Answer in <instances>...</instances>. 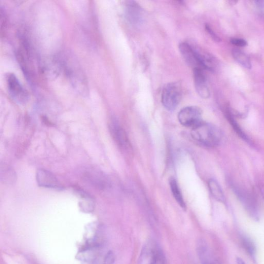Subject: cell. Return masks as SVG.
<instances>
[{
  "label": "cell",
  "mask_w": 264,
  "mask_h": 264,
  "mask_svg": "<svg viewBox=\"0 0 264 264\" xmlns=\"http://www.w3.org/2000/svg\"><path fill=\"white\" fill-rule=\"evenodd\" d=\"M1 180L5 184H10L16 180L17 176L13 169L9 165L1 163L0 167Z\"/></svg>",
  "instance_id": "cell-15"
},
{
  "label": "cell",
  "mask_w": 264,
  "mask_h": 264,
  "mask_svg": "<svg viewBox=\"0 0 264 264\" xmlns=\"http://www.w3.org/2000/svg\"><path fill=\"white\" fill-rule=\"evenodd\" d=\"M204 70L200 68L193 69L194 80L195 88L199 95L202 98L207 99L210 96V91Z\"/></svg>",
  "instance_id": "cell-10"
},
{
  "label": "cell",
  "mask_w": 264,
  "mask_h": 264,
  "mask_svg": "<svg viewBox=\"0 0 264 264\" xmlns=\"http://www.w3.org/2000/svg\"><path fill=\"white\" fill-rule=\"evenodd\" d=\"M115 256L112 252H108L104 260V264H114Z\"/></svg>",
  "instance_id": "cell-23"
},
{
  "label": "cell",
  "mask_w": 264,
  "mask_h": 264,
  "mask_svg": "<svg viewBox=\"0 0 264 264\" xmlns=\"http://www.w3.org/2000/svg\"><path fill=\"white\" fill-rule=\"evenodd\" d=\"M84 178L95 188L103 190L108 186V182L105 177L101 173L94 169L87 171L84 175Z\"/></svg>",
  "instance_id": "cell-14"
},
{
  "label": "cell",
  "mask_w": 264,
  "mask_h": 264,
  "mask_svg": "<svg viewBox=\"0 0 264 264\" xmlns=\"http://www.w3.org/2000/svg\"><path fill=\"white\" fill-rule=\"evenodd\" d=\"M242 241L246 251L251 255L254 256L256 253V246L253 241L249 238L244 236L242 238Z\"/></svg>",
  "instance_id": "cell-21"
},
{
  "label": "cell",
  "mask_w": 264,
  "mask_h": 264,
  "mask_svg": "<svg viewBox=\"0 0 264 264\" xmlns=\"http://www.w3.org/2000/svg\"><path fill=\"white\" fill-rule=\"evenodd\" d=\"M202 115L203 112L201 108L196 106H190L183 108L179 113L178 117L182 126L193 129L204 122Z\"/></svg>",
  "instance_id": "cell-6"
},
{
  "label": "cell",
  "mask_w": 264,
  "mask_h": 264,
  "mask_svg": "<svg viewBox=\"0 0 264 264\" xmlns=\"http://www.w3.org/2000/svg\"><path fill=\"white\" fill-rule=\"evenodd\" d=\"M179 50L186 63L193 69H203L200 65L194 45L187 42H182L179 44Z\"/></svg>",
  "instance_id": "cell-11"
},
{
  "label": "cell",
  "mask_w": 264,
  "mask_h": 264,
  "mask_svg": "<svg viewBox=\"0 0 264 264\" xmlns=\"http://www.w3.org/2000/svg\"><path fill=\"white\" fill-rule=\"evenodd\" d=\"M231 42L233 44L240 46V47H244V46H246L247 45V41L241 38L232 39L231 40Z\"/></svg>",
  "instance_id": "cell-24"
},
{
  "label": "cell",
  "mask_w": 264,
  "mask_h": 264,
  "mask_svg": "<svg viewBox=\"0 0 264 264\" xmlns=\"http://www.w3.org/2000/svg\"><path fill=\"white\" fill-rule=\"evenodd\" d=\"M237 262L238 264H246L245 262L240 258H238L237 259Z\"/></svg>",
  "instance_id": "cell-26"
},
{
  "label": "cell",
  "mask_w": 264,
  "mask_h": 264,
  "mask_svg": "<svg viewBox=\"0 0 264 264\" xmlns=\"http://www.w3.org/2000/svg\"><path fill=\"white\" fill-rule=\"evenodd\" d=\"M8 94L11 99L19 104H24L28 100V94L17 76L13 73H8L6 77Z\"/></svg>",
  "instance_id": "cell-5"
},
{
  "label": "cell",
  "mask_w": 264,
  "mask_h": 264,
  "mask_svg": "<svg viewBox=\"0 0 264 264\" xmlns=\"http://www.w3.org/2000/svg\"><path fill=\"white\" fill-rule=\"evenodd\" d=\"M226 115L229 122L231 124L233 129H234L237 134L245 142L250 143V139L249 137L246 135L243 129L241 128L239 123L235 119L234 113L229 109L227 108L226 111Z\"/></svg>",
  "instance_id": "cell-16"
},
{
  "label": "cell",
  "mask_w": 264,
  "mask_h": 264,
  "mask_svg": "<svg viewBox=\"0 0 264 264\" xmlns=\"http://www.w3.org/2000/svg\"><path fill=\"white\" fill-rule=\"evenodd\" d=\"M233 189L248 214L255 220L259 219L258 207L254 197L247 191L234 185Z\"/></svg>",
  "instance_id": "cell-7"
},
{
  "label": "cell",
  "mask_w": 264,
  "mask_h": 264,
  "mask_svg": "<svg viewBox=\"0 0 264 264\" xmlns=\"http://www.w3.org/2000/svg\"><path fill=\"white\" fill-rule=\"evenodd\" d=\"M206 29L207 30V32L215 41L218 42L221 41L220 38L216 34V33L214 32V30L212 29L209 25L206 24Z\"/></svg>",
  "instance_id": "cell-25"
},
{
  "label": "cell",
  "mask_w": 264,
  "mask_h": 264,
  "mask_svg": "<svg viewBox=\"0 0 264 264\" xmlns=\"http://www.w3.org/2000/svg\"><path fill=\"white\" fill-rule=\"evenodd\" d=\"M110 131L115 142L121 147L126 148L129 147L128 139L125 131L120 127L115 120L110 124Z\"/></svg>",
  "instance_id": "cell-13"
},
{
  "label": "cell",
  "mask_w": 264,
  "mask_h": 264,
  "mask_svg": "<svg viewBox=\"0 0 264 264\" xmlns=\"http://www.w3.org/2000/svg\"><path fill=\"white\" fill-rule=\"evenodd\" d=\"M137 264H166L165 257L160 245L154 240L147 241Z\"/></svg>",
  "instance_id": "cell-3"
},
{
  "label": "cell",
  "mask_w": 264,
  "mask_h": 264,
  "mask_svg": "<svg viewBox=\"0 0 264 264\" xmlns=\"http://www.w3.org/2000/svg\"><path fill=\"white\" fill-rule=\"evenodd\" d=\"M60 67L64 70L74 89L83 96L88 94L87 77L78 61L71 54L64 55L58 60Z\"/></svg>",
  "instance_id": "cell-1"
},
{
  "label": "cell",
  "mask_w": 264,
  "mask_h": 264,
  "mask_svg": "<svg viewBox=\"0 0 264 264\" xmlns=\"http://www.w3.org/2000/svg\"><path fill=\"white\" fill-rule=\"evenodd\" d=\"M182 96V87L179 83L167 84L162 94V102L167 110L174 111L180 103Z\"/></svg>",
  "instance_id": "cell-4"
},
{
  "label": "cell",
  "mask_w": 264,
  "mask_h": 264,
  "mask_svg": "<svg viewBox=\"0 0 264 264\" xmlns=\"http://www.w3.org/2000/svg\"><path fill=\"white\" fill-rule=\"evenodd\" d=\"M169 185L171 191L178 204L183 210H186V204L176 180L173 177H171L169 179Z\"/></svg>",
  "instance_id": "cell-19"
},
{
  "label": "cell",
  "mask_w": 264,
  "mask_h": 264,
  "mask_svg": "<svg viewBox=\"0 0 264 264\" xmlns=\"http://www.w3.org/2000/svg\"><path fill=\"white\" fill-rule=\"evenodd\" d=\"M125 10L126 19L132 25L139 27L144 24L146 19L145 12L135 1L127 2Z\"/></svg>",
  "instance_id": "cell-8"
},
{
  "label": "cell",
  "mask_w": 264,
  "mask_h": 264,
  "mask_svg": "<svg viewBox=\"0 0 264 264\" xmlns=\"http://www.w3.org/2000/svg\"><path fill=\"white\" fill-rule=\"evenodd\" d=\"M208 186L213 197L221 203H225V197L219 183L214 179H210L208 182Z\"/></svg>",
  "instance_id": "cell-18"
},
{
  "label": "cell",
  "mask_w": 264,
  "mask_h": 264,
  "mask_svg": "<svg viewBox=\"0 0 264 264\" xmlns=\"http://www.w3.org/2000/svg\"><path fill=\"white\" fill-rule=\"evenodd\" d=\"M233 56L243 67L247 69H251L252 67V62L249 57L243 51L238 49H234L232 51Z\"/></svg>",
  "instance_id": "cell-20"
},
{
  "label": "cell",
  "mask_w": 264,
  "mask_h": 264,
  "mask_svg": "<svg viewBox=\"0 0 264 264\" xmlns=\"http://www.w3.org/2000/svg\"><path fill=\"white\" fill-rule=\"evenodd\" d=\"M197 251L202 264H221L204 240H200L198 241Z\"/></svg>",
  "instance_id": "cell-12"
},
{
  "label": "cell",
  "mask_w": 264,
  "mask_h": 264,
  "mask_svg": "<svg viewBox=\"0 0 264 264\" xmlns=\"http://www.w3.org/2000/svg\"><path fill=\"white\" fill-rule=\"evenodd\" d=\"M36 180L41 187L62 190L64 188L56 177L49 171L40 169L37 171Z\"/></svg>",
  "instance_id": "cell-9"
},
{
  "label": "cell",
  "mask_w": 264,
  "mask_h": 264,
  "mask_svg": "<svg viewBox=\"0 0 264 264\" xmlns=\"http://www.w3.org/2000/svg\"><path fill=\"white\" fill-rule=\"evenodd\" d=\"M75 190L76 194L81 198L82 201L80 203L81 208L86 212H91L94 208V200L89 194L84 190L79 188Z\"/></svg>",
  "instance_id": "cell-17"
},
{
  "label": "cell",
  "mask_w": 264,
  "mask_h": 264,
  "mask_svg": "<svg viewBox=\"0 0 264 264\" xmlns=\"http://www.w3.org/2000/svg\"><path fill=\"white\" fill-rule=\"evenodd\" d=\"M191 135L196 141L208 147L219 146L223 138L222 131L219 128L205 122L192 129Z\"/></svg>",
  "instance_id": "cell-2"
},
{
  "label": "cell",
  "mask_w": 264,
  "mask_h": 264,
  "mask_svg": "<svg viewBox=\"0 0 264 264\" xmlns=\"http://www.w3.org/2000/svg\"><path fill=\"white\" fill-rule=\"evenodd\" d=\"M254 4L259 16L264 19V1L263 0L255 1H254Z\"/></svg>",
  "instance_id": "cell-22"
}]
</instances>
